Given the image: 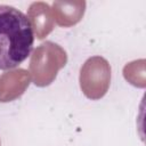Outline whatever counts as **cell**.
Segmentation results:
<instances>
[{
	"instance_id": "cell-1",
	"label": "cell",
	"mask_w": 146,
	"mask_h": 146,
	"mask_svg": "<svg viewBox=\"0 0 146 146\" xmlns=\"http://www.w3.org/2000/svg\"><path fill=\"white\" fill-rule=\"evenodd\" d=\"M34 43L33 26L17 8L0 5V70L17 67L31 55Z\"/></svg>"
}]
</instances>
